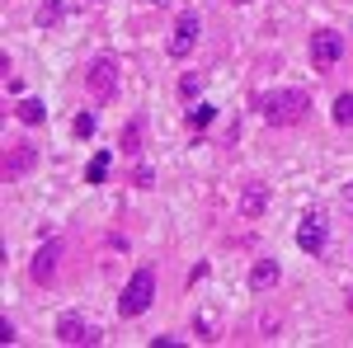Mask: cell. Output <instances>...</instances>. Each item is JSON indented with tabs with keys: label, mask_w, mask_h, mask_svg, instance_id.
I'll use <instances>...</instances> for the list:
<instances>
[{
	"label": "cell",
	"mask_w": 353,
	"mask_h": 348,
	"mask_svg": "<svg viewBox=\"0 0 353 348\" xmlns=\"http://www.w3.org/2000/svg\"><path fill=\"white\" fill-rule=\"evenodd\" d=\"M14 113H19V123H28V127H38V123L48 118L43 99H19V108H14Z\"/></svg>",
	"instance_id": "cell-11"
},
{
	"label": "cell",
	"mask_w": 353,
	"mask_h": 348,
	"mask_svg": "<svg viewBox=\"0 0 353 348\" xmlns=\"http://www.w3.org/2000/svg\"><path fill=\"white\" fill-rule=\"evenodd\" d=\"M104 174H109V156H94L85 165V184H104Z\"/></svg>",
	"instance_id": "cell-12"
},
{
	"label": "cell",
	"mask_w": 353,
	"mask_h": 348,
	"mask_svg": "<svg viewBox=\"0 0 353 348\" xmlns=\"http://www.w3.org/2000/svg\"><path fill=\"white\" fill-rule=\"evenodd\" d=\"M193 43H198V14H179L170 33V57H189Z\"/></svg>",
	"instance_id": "cell-8"
},
{
	"label": "cell",
	"mask_w": 353,
	"mask_h": 348,
	"mask_svg": "<svg viewBox=\"0 0 353 348\" xmlns=\"http://www.w3.org/2000/svg\"><path fill=\"white\" fill-rule=\"evenodd\" d=\"M193 334H198V339H208V344L217 339V334H212V325H208V320H198V325H193Z\"/></svg>",
	"instance_id": "cell-19"
},
{
	"label": "cell",
	"mask_w": 353,
	"mask_h": 348,
	"mask_svg": "<svg viewBox=\"0 0 353 348\" xmlns=\"http://www.w3.org/2000/svg\"><path fill=\"white\" fill-rule=\"evenodd\" d=\"M76 136H94V113H81L76 118Z\"/></svg>",
	"instance_id": "cell-18"
},
{
	"label": "cell",
	"mask_w": 353,
	"mask_h": 348,
	"mask_svg": "<svg viewBox=\"0 0 353 348\" xmlns=\"http://www.w3.org/2000/svg\"><path fill=\"white\" fill-rule=\"evenodd\" d=\"M90 90H94V99H113L118 94V61L113 57H94L90 61Z\"/></svg>",
	"instance_id": "cell-5"
},
{
	"label": "cell",
	"mask_w": 353,
	"mask_h": 348,
	"mask_svg": "<svg viewBox=\"0 0 353 348\" xmlns=\"http://www.w3.org/2000/svg\"><path fill=\"white\" fill-rule=\"evenodd\" d=\"M264 207H269V188L259 184H245V193H241V216H264Z\"/></svg>",
	"instance_id": "cell-10"
},
{
	"label": "cell",
	"mask_w": 353,
	"mask_h": 348,
	"mask_svg": "<svg viewBox=\"0 0 353 348\" xmlns=\"http://www.w3.org/2000/svg\"><path fill=\"white\" fill-rule=\"evenodd\" d=\"M236 5H245V0H236Z\"/></svg>",
	"instance_id": "cell-21"
},
{
	"label": "cell",
	"mask_w": 353,
	"mask_h": 348,
	"mask_svg": "<svg viewBox=\"0 0 353 348\" xmlns=\"http://www.w3.org/2000/svg\"><path fill=\"white\" fill-rule=\"evenodd\" d=\"M212 118H217V108H212V104H193V113H189V123L198 127V132H203V127H208Z\"/></svg>",
	"instance_id": "cell-14"
},
{
	"label": "cell",
	"mask_w": 353,
	"mask_h": 348,
	"mask_svg": "<svg viewBox=\"0 0 353 348\" xmlns=\"http://www.w3.org/2000/svg\"><path fill=\"white\" fill-rule=\"evenodd\" d=\"M57 19H61V5H57V0H43V10H38V24H43V28H52Z\"/></svg>",
	"instance_id": "cell-15"
},
{
	"label": "cell",
	"mask_w": 353,
	"mask_h": 348,
	"mask_svg": "<svg viewBox=\"0 0 353 348\" xmlns=\"http://www.w3.org/2000/svg\"><path fill=\"white\" fill-rule=\"evenodd\" d=\"M28 165H33V151H14V156H10V174H19Z\"/></svg>",
	"instance_id": "cell-16"
},
{
	"label": "cell",
	"mask_w": 353,
	"mask_h": 348,
	"mask_svg": "<svg viewBox=\"0 0 353 348\" xmlns=\"http://www.w3.org/2000/svg\"><path fill=\"white\" fill-rule=\"evenodd\" d=\"M146 5H161V0H146Z\"/></svg>",
	"instance_id": "cell-20"
},
{
	"label": "cell",
	"mask_w": 353,
	"mask_h": 348,
	"mask_svg": "<svg viewBox=\"0 0 353 348\" xmlns=\"http://www.w3.org/2000/svg\"><path fill=\"white\" fill-rule=\"evenodd\" d=\"M306 94L301 90H269V94H259L254 99V108L264 113V123H273V127H292V123H301L306 118Z\"/></svg>",
	"instance_id": "cell-1"
},
{
	"label": "cell",
	"mask_w": 353,
	"mask_h": 348,
	"mask_svg": "<svg viewBox=\"0 0 353 348\" xmlns=\"http://www.w3.org/2000/svg\"><path fill=\"white\" fill-rule=\"evenodd\" d=\"M339 57H344V38H339L334 28H316V33H311V61H316L321 71H330Z\"/></svg>",
	"instance_id": "cell-4"
},
{
	"label": "cell",
	"mask_w": 353,
	"mask_h": 348,
	"mask_svg": "<svg viewBox=\"0 0 353 348\" xmlns=\"http://www.w3.org/2000/svg\"><path fill=\"white\" fill-rule=\"evenodd\" d=\"M151 301H156V273L151 268H137L132 278H128V287L118 296V316L123 320H137L141 311H151Z\"/></svg>",
	"instance_id": "cell-2"
},
{
	"label": "cell",
	"mask_w": 353,
	"mask_h": 348,
	"mask_svg": "<svg viewBox=\"0 0 353 348\" xmlns=\"http://www.w3.org/2000/svg\"><path fill=\"white\" fill-rule=\"evenodd\" d=\"M203 81H208V76H203V71H193V76H184V85H179V90H184V94H198V90H203Z\"/></svg>",
	"instance_id": "cell-17"
},
{
	"label": "cell",
	"mask_w": 353,
	"mask_h": 348,
	"mask_svg": "<svg viewBox=\"0 0 353 348\" xmlns=\"http://www.w3.org/2000/svg\"><path fill=\"white\" fill-rule=\"evenodd\" d=\"M278 278H283L278 259H254V268H250V292H269V287H278Z\"/></svg>",
	"instance_id": "cell-9"
},
{
	"label": "cell",
	"mask_w": 353,
	"mask_h": 348,
	"mask_svg": "<svg viewBox=\"0 0 353 348\" xmlns=\"http://www.w3.org/2000/svg\"><path fill=\"white\" fill-rule=\"evenodd\" d=\"M334 123L353 127V94H339V99H334Z\"/></svg>",
	"instance_id": "cell-13"
},
{
	"label": "cell",
	"mask_w": 353,
	"mask_h": 348,
	"mask_svg": "<svg viewBox=\"0 0 353 348\" xmlns=\"http://www.w3.org/2000/svg\"><path fill=\"white\" fill-rule=\"evenodd\" d=\"M61 254H66V245H61V240H48V245H38V254L28 259V278L48 287V283L57 278V268H61Z\"/></svg>",
	"instance_id": "cell-3"
},
{
	"label": "cell",
	"mask_w": 353,
	"mask_h": 348,
	"mask_svg": "<svg viewBox=\"0 0 353 348\" xmlns=\"http://www.w3.org/2000/svg\"><path fill=\"white\" fill-rule=\"evenodd\" d=\"M297 245L306 249V254H325V245H330V226L321 221V216H306L297 226Z\"/></svg>",
	"instance_id": "cell-7"
},
{
	"label": "cell",
	"mask_w": 353,
	"mask_h": 348,
	"mask_svg": "<svg viewBox=\"0 0 353 348\" xmlns=\"http://www.w3.org/2000/svg\"><path fill=\"white\" fill-rule=\"evenodd\" d=\"M104 334L94 329V325H85L81 316H61L57 320V344H99Z\"/></svg>",
	"instance_id": "cell-6"
}]
</instances>
